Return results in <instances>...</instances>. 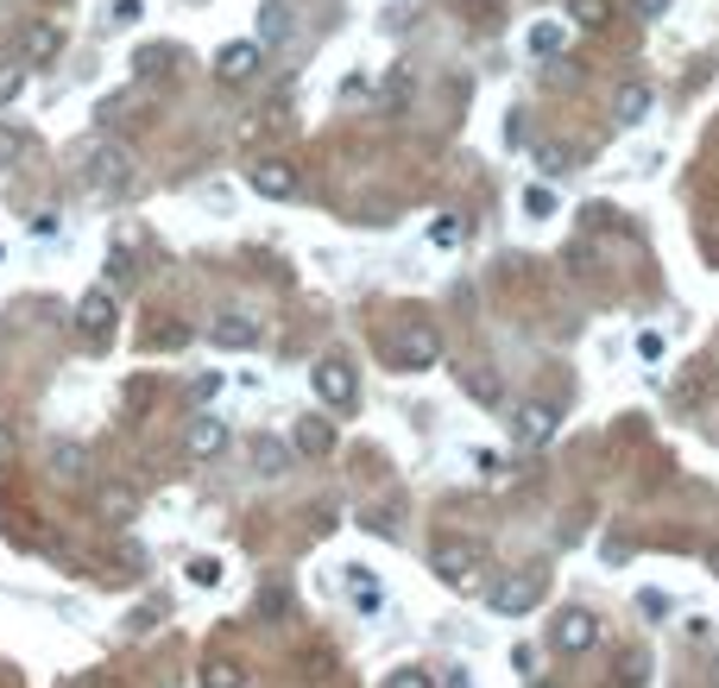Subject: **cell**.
Wrapping results in <instances>:
<instances>
[{"instance_id":"obj_1","label":"cell","mask_w":719,"mask_h":688,"mask_svg":"<svg viewBox=\"0 0 719 688\" xmlns=\"http://www.w3.org/2000/svg\"><path fill=\"white\" fill-rule=\"evenodd\" d=\"M429 569H436L442 588L473 594L480 588V575H487V556H480V544H467V537H442V544L429 550Z\"/></svg>"},{"instance_id":"obj_2","label":"cell","mask_w":719,"mask_h":688,"mask_svg":"<svg viewBox=\"0 0 719 688\" xmlns=\"http://www.w3.org/2000/svg\"><path fill=\"white\" fill-rule=\"evenodd\" d=\"M391 367H405V373H429L436 360H442V335L429 329V322H405V329L386 341Z\"/></svg>"},{"instance_id":"obj_30","label":"cell","mask_w":719,"mask_h":688,"mask_svg":"<svg viewBox=\"0 0 719 688\" xmlns=\"http://www.w3.org/2000/svg\"><path fill=\"white\" fill-rule=\"evenodd\" d=\"M386 688H436V682H429L423 669H391V676H386Z\"/></svg>"},{"instance_id":"obj_25","label":"cell","mask_w":719,"mask_h":688,"mask_svg":"<svg viewBox=\"0 0 719 688\" xmlns=\"http://www.w3.org/2000/svg\"><path fill=\"white\" fill-rule=\"evenodd\" d=\"M525 216L549 221V216H556V190H543V183H537V190H525Z\"/></svg>"},{"instance_id":"obj_13","label":"cell","mask_w":719,"mask_h":688,"mask_svg":"<svg viewBox=\"0 0 719 688\" xmlns=\"http://www.w3.org/2000/svg\"><path fill=\"white\" fill-rule=\"evenodd\" d=\"M96 511L108 518V525H133V518H139V499H133L127 487H101V492H96Z\"/></svg>"},{"instance_id":"obj_18","label":"cell","mask_w":719,"mask_h":688,"mask_svg":"<svg viewBox=\"0 0 719 688\" xmlns=\"http://www.w3.org/2000/svg\"><path fill=\"white\" fill-rule=\"evenodd\" d=\"M530 51H537V58H562V26H543V20H537V26H530Z\"/></svg>"},{"instance_id":"obj_24","label":"cell","mask_w":719,"mask_h":688,"mask_svg":"<svg viewBox=\"0 0 719 688\" xmlns=\"http://www.w3.org/2000/svg\"><path fill=\"white\" fill-rule=\"evenodd\" d=\"M461 235H467L461 216H436V221H429V240H436V247H455Z\"/></svg>"},{"instance_id":"obj_20","label":"cell","mask_w":719,"mask_h":688,"mask_svg":"<svg viewBox=\"0 0 719 688\" xmlns=\"http://www.w3.org/2000/svg\"><path fill=\"white\" fill-rule=\"evenodd\" d=\"M58 44H63V39H58V26H32V32H26V58H39V63H44V58H58Z\"/></svg>"},{"instance_id":"obj_17","label":"cell","mask_w":719,"mask_h":688,"mask_svg":"<svg viewBox=\"0 0 719 688\" xmlns=\"http://www.w3.org/2000/svg\"><path fill=\"white\" fill-rule=\"evenodd\" d=\"M253 455H259V473H284V468H291V449H284L278 436H259Z\"/></svg>"},{"instance_id":"obj_12","label":"cell","mask_w":719,"mask_h":688,"mask_svg":"<svg viewBox=\"0 0 719 688\" xmlns=\"http://www.w3.org/2000/svg\"><path fill=\"white\" fill-rule=\"evenodd\" d=\"M657 108V96L643 89V82H625L619 89V101H612V114H619V127H643V114Z\"/></svg>"},{"instance_id":"obj_27","label":"cell","mask_w":719,"mask_h":688,"mask_svg":"<svg viewBox=\"0 0 719 688\" xmlns=\"http://www.w3.org/2000/svg\"><path fill=\"white\" fill-rule=\"evenodd\" d=\"M190 581H196V588H214V581H221V562H214V556H196V562H190Z\"/></svg>"},{"instance_id":"obj_4","label":"cell","mask_w":719,"mask_h":688,"mask_svg":"<svg viewBox=\"0 0 719 688\" xmlns=\"http://www.w3.org/2000/svg\"><path fill=\"white\" fill-rule=\"evenodd\" d=\"M310 386H316V398H322L329 411H348L353 398H360V379H353L348 360H316V367H310Z\"/></svg>"},{"instance_id":"obj_6","label":"cell","mask_w":719,"mask_h":688,"mask_svg":"<svg viewBox=\"0 0 719 688\" xmlns=\"http://www.w3.org/2000/svg\"><path fill=\"white\" fill-rule=\"evenodd\" d=\"M82 178L96 183V190H127L133 183V164H127L120 146H96V152L82 158Z\"/></svg>"},{"instance_id":"obj_28","label":"cell","mask_w":719,"mask_h":688,"mask_svg":"<svg viewBox=\"0 0 719 688\" xmlns=\"http://www.w3.org/2000/svg\"><path fill=\"white\" fill-rule=\"evenodd\" d=\"M20 152H26V133L20 127H0V164H13Z\"/></svg>"},{"instance_id":"obj_35","label":"cell","mask_w":719,"mask_h":688,"mask_svg":"<svg viewBox=\"0 0 719 688\" xmlns=\"http://www.w3.org/2000/svg\"><path fill=\"white\" fill-rule=\"evenodd\" d=\"M537 688H556V682H537Z\"/></svg>"},{"instance_id":"obj_26","label":"cell","mask_w":719,"mask_h":688,"mask_svg":"<svg viewBox=\"0 0 719 688\" xmlns=\"http://www.w3.org/2000/svg\"><path fill=\"white\" fill-rule=\"evenodd\" d=\"M164 70H171V51L164 44H146L139 51V77H164Z\"/></svg>"},{"instance_id":"obj_7","label":"cell","mask_w":719,"mask_h":688,"mask_svg":"<svg viewBox=\"0 0 719 688\" xmlns=\"http://www.w3.org/2000/svg\"><path fill=\"white\" fill-rule=\"evenodd\" d=\"M549 638H556V650H562V657H581V650L600 645V619H593V612H581V607H568L562 619H556V631H549Z\"/></svg>"},{"instance_id":"obj_14","label":"cell","mask_w":719,"mask_h":688,"mask_svg":"<svg viewBox=\"0 0 719 688\" xmlns=\"http://www.w3.org/2000/svg\"><path fill=\"white\" fill-rule=\"evenodd\" d=\"M549 436H556V411H549V405H525V411H518V442L537 449V442H549Z\"/></svg>"},{"instance_id":"obj_19","label":"cell","mask_w":719,"mask_h":688,"mask_svg":"<svg viewBox=\"0 0 719 688\" xmlns=\"http://www.w3.org/2000/svg\"><path fill=\"white\" fill-rule=\"evenodd\" d=\"M568 13H575V26H587V32H600V26L612 20V0H575Z\"/></svg>"},{"instance_id":"obj_11","label":"cell","mask_w":719,"mask_h":688,"mask_svg":"<svg viewBox=\"0 0 719 688\" xmlns=\"http://www.w3.org/2000/svg\"><path fill=\"white\" fill-rule=\"evenodd\" d=\"M183 442H190V455H196V461H214V455L228 449V423H221V417H196Z\"/></svg>"},{"instance_id":"obj_23","label":"cell","mask_w":719,"mask_h":688,"mask_svg":"<svg viewBox=\"0 0 719 688\" xmlns=\"http://www.w3.org/2000/svg\"><path fill=\"white\" fill-rule=\"evenodd\" d=\"M568 164H575V152H568V146H537V171H549V178H562Z\"/></svg>"},{"instance_id":"obj_16","label":"cell","mask_w":719,"mask_h":688,"mask_svg":"<svg viewBox=\"0 0 719 688\" xmlns=\"http://www.w3.org/2000/svg\"><path fill=\"white\" fill-rule=\"evenodd\" d=\"M329 449H334V430L322 417H303L297 423V455H329Z\"/></svg>"},{"instance_id":"obj_21","label":"cell","mask_w":719,"mask_h":688,"mask_svg":"<svg viewBox=\"0 0 719 688\" xmlns=\"http://www.w3.org/2000/svg\"><path fill=\"white\" fill-rule=\"evenodd\" d=\"M20 89H26V63L20 58H0V108H7V101H20Z\"/></svg>"},{"instance_id":"obj_32","label":"cell","mask_w":719,"mask_h":688,"mask_svg":"<svg viewBox=\"0 0 719 688\" xmlns=\"http://www.w3.org/2000/svg\"><path fill=\"white\" fill-rule=\"evenodd\" d=\"M467 392H480V398H487V405H492V398H499V379H487V373H473V379H467Z\"/></svg>"},{"instance_id":"obj_33","label":"cell","mask_w":719,"mask_h":688,"mask_svg":"<svg viewBox=\"0 0 719 688\" xmlns=\"http://www.w3.org/2000/svg\"><path fill=\"white\" fill-rule=\"evenodd\" d=\"M139 13H146V0H120V7H114V20H120V26H133Z\"/></svg>"},{"instance_id":"obj_29","label":"cell","mask_w":719,"mask_h":688,"mask_svg":"<svg viewBox=\"0 0 719 688\" xmlns=\"http://www.w3.org/2000/svg\"><path fill=\"white\" fill-rule=\"evenodd\" d=\"M127 278H133V253H108V285H127Z\"/></svg>"},{"instance_id":"obj_22","label":"cell","mask_w":719,"mask_h":688,"mask_svg":"<svg viewBox=\"0 0 719 688\" xmlns=\"http://www.w3.org/2000/svg\"><path fill=\"white\" fill-rule=\"evenodd\" d=\"M202 688H247V676H240V664H202Z\"/></svg>"},{"instance_id":"obj_3","label":"cell","mask_w":719,"mask_h":688,"mask_svg":"<svg viewBox=\"0 0 719 688\" xmlns=\"http://www.w3.org/2000/svg\"><path fill=\"white\" fill-rule=\"evenodd\" d=\"M487 600H492L499 619H525V612L543 607V581H537V575H506V581H492Z\"/></svg>"},{"instance_id":"obj_34","label":"cell","mask_w":719,"mask_h":688,"mask_svg":"<svg viewBox=\"0 0 719 688\" xmlns=\"http://www.w3.org/2000/svg\"><path fill=\"white\" fill-rule=\"evenodd\" d=\"M638 13L643 20H657V13H669V0H638Z\"/></svg>"},{"instance_id":"obj_8","label":"cell","mask_w":719,"mask_h":688,"mask_svg":"<svg viewBox=\"0 0 719 688\" xmlns=\"http://www.w3.org/2000/svg\"><path fill=\"white\" fill-rule=\"evenodd\" d=\"M259 58H266V51H259V39H233V44H221V51H214V77H221V82H253L259 77Z\"/></svg>"},{"instance_id":"obj_10","label":"cell","mask_w":719,"mask_h":688,"mask_svg":"<svg viewBox=\"0 0 719 688\" xmlns=\"http://www.w3.org/2000/svg\"><path fill=\"white\" fill-rule=\"evenodd\" d=\"M253 190H259V197H272V202H284V197H297V171L284 164V158H259V164H253Z\"/></svg>"},{"instance_id":"obj_5","label":"cell","mask_w":719,"mask_h":688,"mask_svg":"<svg viewBox=\"0 0 719 688\" xmlns=\"http://www.w3.org/2000/svg\"><path fill=\"white\" fill-rule=\"evenodd\" d=\"M114 316H120V303H114L108 285H96V291L77 297V335H82V341H101V335L114 329Z\"/></svg>"},{"instance_id":"obj_9","label":"cell","mask_w":719,"mask_h":688,"mask_svg":"<svg viewBox=\"0 0 719 688\" xmlns=\"http://www.w3.org/2000/svg\"><path fill=\"white\" fill-rule=\"evenodd\" d=\"M259 335H266V329H259L253 310H221V316L209 322V341H214V348H253Z\"/></svg>"},{"instance_id":"obj_31","label":"cell","mask_w":719,"mask_h":688,"mask_svg":"<svg viewBox=\"0 0 719 688\" xmlns=\"http://www.w3.org/2000/svg\"><path fill=\"white\" fill-rule=\"evenodd\" d=\"M638 360L650 367V360H662V335L657 329H638Z\"/></svg>"},{"instance_id":"obj_15","label":"cell","mask_w":719,"mask_h":688,"mask_svg":"<svg viewBox=\"0 0 719 688\" xmlns=\"http://www.w3.org/2000/svg\"><path fill=\"white\" fill-rule=\"evenodd\" d=\"M291 7H284V0H266V7H259V44H284L291 39Z\"/></svg>"}]
</instances>
